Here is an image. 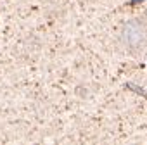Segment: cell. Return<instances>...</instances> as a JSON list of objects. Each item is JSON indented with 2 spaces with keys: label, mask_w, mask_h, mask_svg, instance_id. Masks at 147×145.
<instances>
[{
  "label": "cell",
  "mask_w": 147,
  "mask_h": 145,
  "mask_svg": "<svg viewBox=\"0 0 147 145\" xmlns=\"http://www.w3.org/2000/svg\"><path fill=\"white\" fill-rule=\"evenodd\" d=\"M121 45L133 55L144 54L147 50V21L142 17L130 19L123 24L119 33Z\"/></svg>",
  "instance_id": "obj_1"
}]
</instances>
